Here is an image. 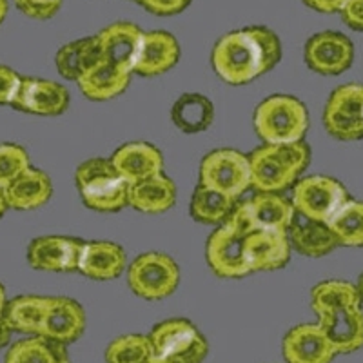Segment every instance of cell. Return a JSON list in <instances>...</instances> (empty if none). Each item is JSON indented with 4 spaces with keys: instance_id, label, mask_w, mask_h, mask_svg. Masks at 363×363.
Here are the masks:
<instances>
[{
    "instance_id": "9a60e30c",
    "label": "cell",
    "mask_w": 363,
    "mask_h": 363,
    "mask_svg": "<svg viewBox=\"0 0 363 363\" xmlns=\"http://www.w3.org/2000/svg\"><path fill=\"white\" fill-rule=\"evenodd\" d=\"M281 352L287 363H330L336 351L318 323H300L285 335Z\"/></svg>"
},
{
    "instance_id": "d6986e66",
    "label": "cell",
    "mask_w": 363,
    "mask_h": 363,
    "mask_svg": "<svg viewBox=\"0 0 363 363\" xmlns=\"http://www.w3.org/2000/svg\"><path fill=\"white\" fill-rule=\"evenodd\" d=\"M111 162L116 173L124 178L129 186L157 177L164 169V157L158 147L147 142H129V144L120 145L113 153Z\"/></svg>"
},
{
    "instance_id": "7c38bea8",
    "label": "cell",
    "mask_w": 363,
    "mask_h": 363,
    "mask_svg": "<svg viewBox=\"0 0 363 363\" xmlns=\"http://www.w3.org/2000/svg\"><path fill=\"white\" fill-rule=\"evenodd\" d=\"M11 108L29 115L58 116L69 108V93L62 84L53 80L22 77Z\"/></svg>"
},
{
    "instance_id": "f6af8a7d",
    "label": "cell",
    "mask_w": 363,
    "mask_h": 363,
    "mask_svg": "<svg viewBox=\"0 0 363 363\" xmlns=\"http://www.w3.org/2000/svg\"><path fill=\"white\" fill-rule=\"evenodd\" d=\"M356 291H358V296H359V301L363 303V272L359 274L358 278V284H356Z\"/></svg>"
},
{
    "instance_id": "4dcf8cb0",
    "label": "cell",
    "mask_w": 363,
    "mask_h": 363,
    "mask_svg": "<svg viewBox=\"0 0 363 363\" xmlns=\"http://www.w3.org/2000/svg\"><path fill=\"white\" fill-rule=\"evenodd\" d=\"M236 206L235 199L199 184L191 199V216L200 223H223Z\"/></svg>"
},
{
    "instance_id": "9c48e42d",
    "label": "cell",
    "mask_w": 363,
    "mask_h": 363,
    "mask_svg": "<svg viewBox=\"0 0 363 363\" xmlns=\"http://www.w3.org/2000/svg\"><path fill=\"white\" fill-rule=\"evenodd\" d=\"M323 125L338 140L363 138V84H343L330 93Z\"/></svg>"
},
{
    "instance_id": "ac0fdd59",
    "label": "cell",
    "mask_w": 363,
    "mask_h": 363,
    "mask_svg": "<svg viewBox=\"0 0 363 363\" xmlns=\"http://www.w3.org/2000/svg\"><path fill=\"white\" fill-rule=\"evenodd\" d=\"M128 256L122 245L115 242H84L77 271L96 281H109L125 271Z\"/></svg>"
},
{
    "instance_id": "c3c4849f",
    "label": "cell",
    "mask_w": 363,
    "mask_h": 363,
    "mask_svg": "<svg viewBox=\"0 0 363 363\" xmlns=\"http://www.w3.org/2000/svg\"><path fill=\"white\" fill-rule=\"evenodd\" d=\"M135 2H138V4H140V2H142V0H135Z\"/></svg>"
},
{
    "instance_id": "5b68a950",
    "label": "cell",
    "mask_w": 363,
    "mask_h": 363,
    "mask_svg": "<svg viewBox=\"0 0 363 363\" xmlns=\"http://www.w3.org/2000/svg\"><path fill=\"white\" fill-rule=\"evenodd\" d=\"M153 354L169 363H202L209 352V343L189 320H164L147 335Z\"/></svg>"
},
{
    "instance_id": "7a4b0ae2",
    "label": "cell",
    "mask_w": 363,
    "mask_h": 363,
    "mask_svg": "<svg viewBox=\"0 0 363 363\" xmlns=\"http://www.w3.org/2000/svg\"><path fill=\"white\" fill-rule=\"evenodd\" d=\"M311 149L306 142L265 144L249 155L251 187L256 193H281L307 169Z\"/></svg>"
},
{
    "instance_id": "f1b7e54d",
    "label": "cell",
    "mask_w": 363,
    "mask_h": 363,
    "mask_svg": "<svg viewBox=\"0 0 363 363\" xmlns=\"http://www.w3.org/2000/svg\"><path fill=\"white\" fill-rule=\"evenodd\" d=\"M173 124L186 135H196L215 122V104L200 93H184L171 109Z\"/></svg>"
},
{
    "instance_id": "e575fe53",
    "label": "cell",
    "mask_w": 363,
    "mask_h": 363,
    "mask_svg": "<svg viewBox=\"0 0 363 363\" xmlns=\"http://www.w3.org/2000/svg\"><path fill=\"white\" fill-rule=\"evenodd\" d=\"M29 165L26 149L17 144H0V187L4 189L15 178L21 177Z\"/></svg>"
},
{
    "instance_id": "1f68e13d",
    "label": "cell",
    "mask_w": 363,
    "mask_h": 363,
    "mask_svg": "<svg viewBox=\"0 0 363 363\" xmlns=\"http://www.w3.org/2000/svg\"><path fill=\"white\" fill-rule=\"evenodd\" d=\"M338 245L362 247L363 245V202L347 200L327 222Z\"/></svg>"
},
{
    "instance_id": "8fae6325",
    "label": "cell",
    "mask_w": 363,
    "mask_h": 363,
    "mask_svg": "<svg viewBox=\"0 0 363 363\" xmlns=\"http://www.w3.org/2000/svg\"><path fill=\"white\" fill-rule=\"evenodd\" d=\"M303 58L314 73L335 77L352 66L354 45L351 38L338 31H322L307 40Z\"/></svg>"
},
{
    "instance_id": "f546056e",
    "label": "cell",
    "mask_w": 363,
    "mask_h": 363,
    "mask_svg": "<svg viewBox=\"0 0 363 363\" xmlns=\"http://www.w3.org/2000/svg\"><path fill=\"white\" fill-rule=\"evenodd\" d=\"M67 359V345L44 336H31L13 343L4 363H60Z\"/></svg>"
},
{
    "instance_id": "ab89813d",
    "label": "cell",
    "mask_w": 363,
    "mask_h": 363,
    "mask_svg": "<svg viewBox=\"0 0 363 363\" xmlns=\"http://www.w3.org/2000/svg\"><path fill=\"white\" fill-rule=\"evenodd\" d=\"M303 2L320 13L342 11L343 6L347 4V0H303Z\"/></svg>"
},
{
    "instance_id": "83f0119b",
    "label": "cell",
    "mask_w": 363,
    "mask_h": 363,
    "mask_svg": "<svg viewBox=\"0 0 363 363\" xmlns=\"http://www.w3.org/2000/svg\"><path fill=\"white\" fill-rule=\"evenodd\" d=\"M102 60V48H100V42L96 35L80 38V40H73L69 44L62 45L57 51V57H55L58 73L62 74L64 79L74 80V82L86 71H89L91 67H95Z\"/></svg>"
},
{
    "instance_id": "bcb514c9",
    "label": "cell",
    "mask_w": 363,
    "mask_h": 363,
    "mask_svg": "<svg viewBox=\"0 0 363 363\" xmlns=\"http://www.w3.org/2000/svg\"><path fill=\"white\" fill-rule=\"evenodd\" d=\"M145 363H169V362H167V359H162V358H158V356H151V358H149L147 359V362H145Z\"/></svg>"
},
{
    "instance_id": "7dc6e473",
    "label": "cell",
    "mask_w": 363,
    "mask_h": 363,
    "mask_svg": "<svg viewBox=\"0 0 363 363\" xmlns=\"http://www.w3.org/2000/svg\"><path fill=\"white\" fill-rule=\"evenodd\" d=\"M60 363H71V362H69V359H67V362H60Z\"/></svg>"
},
{
    "instance_id": "5bb4252c",
    "label": "cell",
    "mask_w": 363,
    "mask_h": 363,
    "mask_svg": "<svg viewBox=\"0 0 363 363\" xmlns=\"http://www.w3.org/2000/svg\"><path fill=\"white\" fill-rule=\"evenodd\" d=\"M82 244V240L71 236H38L28 245V264L45 272H73Z\"/></svg>"
},
{
    "instance_id": "f35d334b",
    "label": "cell",
    "mask_w": 363,
    "mask_h": 363,
    "mask_svg": "<svg viewBox=\"0 0 363 363\" xmlns=\"http://www.w3.org/2000/svg\"><path fill=\"white\" fill-rule=\"evenodd\" d=\"M340 13L349 28L363 31V0H347V4Z\"/></svg>"
},
{
    "instance_id": "484cf974",
    "label": "cell",
    "mask_w": 363,
    "mask_h": 363,
    "mask_svg": "<svg viewBox=\"0 0 363 363\" xmlns=\"http://www.w3.org/2000/svg\"><path fill=\"white\" fill-rule=\"evenodd\" d=\"M129 82H131V73L120 69L106 60L91 67L77 80L84 96L95 100V102H104V100H111L122 95L128 89Z\"/></svg>"
},
{
    "instance_id": "603a6c76",
    "label": "cell",
    "mask_w": 363,
    "mask_h": 363,
    "mask_svg": "<svg viewBox=\"0 0 363 363\" xmlns=\"http://www.w3.org/2000/svg\"><path fill=\"white\" fill-rule=\"evenodd\" d=\"M244 202L255 231L285 233L296 213L293 202L280 193H256Z\"/></svg>"
},
{
    "instance_id": "7402d4cb",
    "label": "cell",
    "mask_w": 363,
    "mask_h": 363,
    "mask_svg": "<svg viewBox=\"0 0 363 363\" xmlns=\"http://www.w3.org/2000/svg\"><path fill=\"white\" fill-rule=\"evenodd\" d=\"M291 249L309 258H320L338 247V240L325 222L306 218L294 213L293 222L287 227Z\"/></svg>"
},
{
    "instance_id": "4fadbf2b",
    "label": "cell",
    "mask_w": 363,
    "mask_h": 363,
    "mask_svg": "<svg viewBox=\"0 0 363 363\" xmlns=\"http://www.w3.org/2000/svg\"><path fill=\"white\" fill-rule=\"evenodd\" d=\"M318 325L336 354H349L363 347L362 306H345L316 314Z\"/></svg>"
},
{
    "instance_id": "8992f818",
    "label": "cell",
    "mask_w": 363,
    "mask_h": 363,
    "mask_svg": "<svg viewBox=\"0 0 363 363\" xmlns=\"http://www.w3.org/2000/svg\"><path fill=\"white\" fill-rule=\"evenodd\" d=\"M180 269L169 255L144 252L136 256L128 269V284L136 296L144 300H164L177 291Z\"/></svg>"
},
{
    "instance_id": "ee69618b",
    "label": "cell",
    "mask_w": 363,
    "mask_h": 363,
    "mask_svg": "<svg viewBox=\"0 0 363 363\" xmlns=\"http://www.w3.org/2000/svg\"><path fill=\"white\" fill-rule=\"evenodd\" d=\"M6 13H8V0H0V24L4 22Z\"/></svg>"
},
{
    "instance_id": "3957f363",
    "label": "cell",
    "mask_w": 363,
    "mask_h": 363,
    "mask_svg": "<svg viewBox=\"0 0 363 363\" xmlns=\"http://www.w3.org/2000/svg\"><path fill=\"white\" fill-rule=\"evenodd\" d=\"M309 128L306 104L291 95H272L258 104L255 131L265 144L301 142Z\"/></svg>"
},
{
    "instance_id": "ffe728a7",
    "label": "cell",
    "mask_w": 363,
    "mask_h": 363,
    "mask_svg": "<svg viewBox=\"0 0 363 363\" xmlns=\"http://www.w3.org/2000/svg\"><path fill=\"white\" fill-rule=\"evenodd\" d=\"M178 58H180V45L173 35L167 31H147L142 37L140 51L136 57L133 73H138L145 79L160 77L177 66Z\"/></svg>"
},
{
    "instance_id": "74e56055",
    "label": "cell",
    "mask_w": 363,
    "mask_h": 363,
    "mask_svg": "<svg viewBox=\"0 0 363 363\" xmlns=\"http://www.w3.org/2000/svg\"><path fill=\"white\" fill-rule=\"evenodd\" d=\"M191 4V0H142L140 6L147 9L149 13L158 15V17H171V15H178L187 6Z\"/></svg>"
},
{
    "instance_id": "277c9868",
    "label": "cell",
    "mask_w": 363,
    "mask_h": 363,
    "mask_svg": "<svg viewBox=\"0 0 363 363\" xmlns=\"http://www.w3.org/2000/svg\"><path fill=\"white\" fill-rule=\"evenodd\" d=\"M74 182L89 209L115 213L129 206V184L116 173L111 158H89L77 167Z\"/></svg>"
},
{
    "instance_id": "60d3db41",
    "label": "cell",
    "mask_w": 363,
    "mask_h": 363,
    "mask_svg": "<svg viewBox=\"0 0 363 363\" xmlns=\"http://www.w3.org/2000/svg\"><path fill=\"white\" fill-rule=\"evenodd\" d=\"M13 330L9 329L8 323L4 322V318L0 316V349H4L9 342H11Z\"/></svg>"
},
{
    "instance_id": "d6a6232c",
    "label": "cell",
    "mask_w": 363,
    "mask_h": 363,
    "mask_svg": "<svg viewBox=\"0 0 363 363\" xmlns=\"http://www.w3.org/2000/svg\"><path fill=\"white\" fill-rule=\"evenodd\" d=\"M345 306H362L356 285L342 280H327L311 291V307L316 314Z\"/></svg>"
},
{
    "instance_id": "ba28073f",
    "label": "cell",
    "mask_w": 363,
    "mask_h": 363,
    "mask_svg": "<svg viewBox=\"0 0 363 363\" xmlns=\"http://www.w3.org/2000/svg\"><path fill=\"white\" fill-rule=\"evenodd\" d=\"M347 200L349 194L338 180L314 174L294 184L291 202L298 215L327 223Z\"/></svg>"
},
{
    "instance_id": "8d00e7d4",
    "label": "cell",
    "mask_w": 363,
    "mask_h": 363,
    "mask_svg": "<svg viewBox=\"0 0 363 363\" xmlns=\"http://www.w3.org/2000/svg\"><path fill=\"white\" fill-rule=\"evenodd\" d=\"M21 80L22 77L17 71L0 64V106H11L18 86H21Z\"/></svg>"
},
{
    "instance_id": "d4e9b609",
    "label": "cell",
    "mask_w": 363,
    "mask_h": 363,
    "mask_svg": "<svg viewBox=\"0 0 363 363\" xmlns=\"http://www.w3.org/2000/svg\"><path fill=\"white\" fill-rule=\"evenodd\" d=\"M174 202H177V186L164 173L129 186V206L140 213L160 215L169 211Z\"/></svg>"
},
{
    "instance_id": "7bdbcfd3",
    "label": "cell",
    "mask_w": 363,
    "mask_h": 363,
    "mask_svg": "<svg viewBox=\"0 0 363 363\" xmlns=\"http://www.w3.org/2000/svg\"><path fill=\"white\" fill-rule=\"evenodd\" d=\"M6 303H8V298H6V289H4V285L0 284V316H2V313H4Z\"/></svg>"
},
{
    "instance_id": "2e32d148",
    "label": "cell",
    "mask_w": 363,
    "mask_h": 363,
    "mask_svg": "<svg viewBox=\"0 0 363 363\" xmlns=\"http://www.w3.org/2000/svg\"><path fill=\"white\" fill-rule=\"evenodd\" d=\"M86 329V311L79 301L67 296H51L40 336L64 345L77 342Z\"/></svg>"
},
{
    "instance_id": "cb8c5ba5",
    "label": "cell",
    "mask_w": 363,
    "mask_h": 363,
    "mask_svg": "<svg viewBox=\"0 0 363 363\" xmlns=\"http://www.w3.org/2000/svg\"><path fill=\"white\" fill-rule=\"evenodd\" d=\"M6 202L9 209L31 211L45 206L53 196L51 178L40 169L28 167L18 178L4 187Z\"/></svg>"
},
{
    "instance_id": "d590c367",
    "label": "cell",
    "mask_w": 363,
    "mask_h": 363,
    "mask_svg": "<svg viewBox=\"0 0 363 363\" xmlns=\"http://www.w3.org/2000/svg\"><path fill=\"white\" fill-rule=\"evenodd\" d=\"M15 4L29 18L48 21L57 15L62 6V0H15Z\"/></svg>"
},
{
    "instance_id": "4316f807",
    "label": "cell",
    "mask_w": 363,
    "mask_h": 363,
    "mask_svg": "<svg viewBox=\"0 0 363 363\" xmlns=\"http://www.w3.org/2000/svg\"><path fill=\"white\" fill-rule=\"evenodd\" d=\"M51 296L38 294H22L6 303L2 318L9 329L22 335L40 336L44 318L50 307Z\"/></svg>"
},
{
    "instance_id": "836d02e7",
    "label": "cell",
    "mask_w": 363,
    "mask_h": 363,
    "mask_svg": "<svg viewBox=\"0 0 363 363\" xmlns=\"http://www.w3.org/2000/svg\"><path fill=\"white\" fill-rule=\"evenodd\" d=\"M151 356V342L142 335L118 336L106 349V363H145Z\"/></svg>"
},
{
    "instance_id": "6da1fadb",
    "label": "cell",
    "mask_w": 363,
    "mask_h": 363,
    "mask_svg": "<svg viewBox=\"0 0 363 363\" xmlns=\"http://www.w3.org/2000/svg\"><path fill=\"white\" fill-rule=\"evenodd\" d=\"M280 60V38L272 29L264 26H251L223 35L211 55L216 74L231 86L252 82L277 67Z\"/></svg>"
},
{
    "instance_id": "b9f144b4",
    "label": "cell",
    "mask_w": 363,
    "mask_h": 363,
    "mask_svg": "<svg viewBox=\"0 0 363 363\" xmlns=\"http://www.w3.org/2000/svg\"><path fill=\"white\" fill-rule=\"evenodd\" d=\"M8 202H6V194H4V189L0 187V218L6 215V211H8Z\"/></svg>"
},
{
    "instance_id": "44dd1931",
    "label": "cell",
    "mask_w": 363,
    "mask_h": 363,
    "mask_svg": "<svg viewBox=\"0 0 363 363\" xmlns=\"http://www.w3.org/2000/svg\"><path fill=\"white\" fill-rule=\"evenodd\" d=\"M291 244L284 231H255L245 238V260L251 272L277 271L287 265Z\"/></svg>"
},
{
    "instance_id": "30bf717a",
    "label": "cell",
    "mask_w": 363,
    "mask_h": 363,
    "mask_svg": "<svg viewBox=\"0 0 363 363\" xmlns=\"http://www.w3.org/2000/svg\"><path fill=\"white\" fill-rule=\"evenodd\" d=\"M245 238L229 220L213 231L207 240L206 256L211 271L220 278H244L251 274L245 260Z\"/></svg>"
},
{
    "instance_id": "e0dca14e",
    "label": "cell",
    "mask_w": 363,
    "mask_h": 363,
    "mask_svg": "<svg viewBox=\"0 0 363 363\" xmlns=\"http://www.w3.org/2000/svg\"><path fill=\"white\" fill-rule=\"evenodd\" d=\"M106 62L133 73L144 31L133 22H115L96 33Z\"/></svg>"
},
{
    "instance_id": "52a82bcc",
    "label": "cell",
    "mask_w": 363,
    "mask_h": 363,
    "mask_svg": "<svg viewBox=\"0 0 363 363\" xmlns=\"http://www.w3.org/2000/svg\"><path fill=\"white\" fill-rule=\"evenodd\" d=\"M199 184L238 200L251 187L249 157L227 147L211 151L200 164Z\"/></svg>"
}]
</instances>
